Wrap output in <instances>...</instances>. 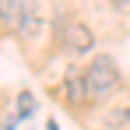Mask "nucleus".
Here are the masks:
<instances>
[{
    "mask_svg": "<svg viewBox=\"0 0 130 130\" xmlns=\"http://www.w3.org/2000/svg\"><path fill=\"white\" fill-rule=\"evenodd\" d=\"M0 25L32 39L39 32V4L35 0H0Z\"/></svg>",
    "mask_w": 130,
    "mask_h": 130,
    "instance_id": "f257e3e1",
    "label": "nucleus"
},
{
    "mask_svg": "<svg viewBox=\"0 0 130 130\" xmlns=\"http://www.w3.org/2000/svg\"><path fill=\"white\" fill-rule=\"evenodd\" d=\"M85 85H88V95L91 99H106L112 88L120 85V67H116V60L112 56H95L91 63L85 67Z\"/></svg>",
    "mask_w": 130,
    "mask_h": 130,
    "instance_id": "f03ea898",
    "label": "nucleus"
},
{
    "mask_svg": "<svg viewBox=\"0 0 130 130\" xmlns=\"http://www.w3.org/2000/svg\"><path fill=\"white\" fill-rule=\"evenodd\" d=\"M95 46V35H91V28H88L85 21H70L63 25V49L67 53H74V56H81L85 49H91Z\"/></svg>",
    "mask_w": 130,
    "mask_h": 130,
    "instance_id": "7ed1b4c3",
    "label": "nucleus"
},
{
    "mask_svg": "<svg viewBox=\"0 0 130 130\" xmlns=\"http://www.w3.org/2000/svg\"><path fill=\"white\" fill-rule=\"evenodd\" d=\"M63 95H67V102H70V106H77V102L88 95L85 74H81L77 67H70V70H67V77H63Z\"/></svg>",
    "mask_w": 130,
    "mask_h": 130,
    "instance_id": "20e7f679",
    "label": "nucleus"
},
{
    "mask_svg": "<svg viewBox=\"0 0 130 130\" xmlns=\"http://www.w3.org/2000/svg\"><path fill=\"white\" fill-rule=\"evenodd\" d=\"M18 109H21V112H32V109H35V99H32V95H21Z\"/></svg>",
    "mask_w": 130,
    "mask_h": 130,
    "instance_id": "39448f33",
    "label": "nucleus"
}]
</instances>
